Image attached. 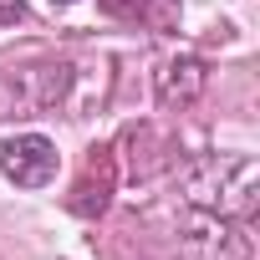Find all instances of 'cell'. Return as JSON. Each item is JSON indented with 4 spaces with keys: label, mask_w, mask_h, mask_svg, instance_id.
Instances as JSON below:
<instances>
[{
    "label": "cell",
    "mask_w": 260,
    "mask_h": 260,
    "mask_svg": "<svg viewBox=\"0 0 260 260\" xmlns=\"http://www.w3.org/2000/svg\"><path fill=\"white\" fill-rule=\"evenodd\" d=\"M184 199H189V209H209V214L255 224L260 169L250 153H204L184 169Z\"/></svg>",
    "instance_id": "obj_1"
},
{
    "label": "cell",
    "mask_w": 260,
    "mask_h": 260,
    "mask_svg": "<svg viewBox=\"0 0 260 260\" xmlns=\"http://www.w3.org/2000/svg\"><path fill=\"white\" fill-rule=\"evenodd\" d=\"M153 6L158 0H102V11H112V16H127V21H153Z\"/></svg>",
    "instance_id": "obj_6"
},
{
    "label": "cell",
    "mask_w": 260,
    "mask_h": 260,
    "mask_svg": "<svg viewBox=\"0 0 260 260\" xmlns=\"http://www.w3.org/2000/svg\"><path fill=\"white\" fill-rule=\"evenodd\" d=\"M204 82H209V72H204L199 56H174V61L158 72V102H164V107H189V102L204 92Z\"/></svg>",
    "instance_id": "obj_5"
},
{
    "label": "cell",
    "mask_w": 260,
    "mask_h": 260,
    "mask_svg": "<svg viewBox=\"0 0 260 260\" xmlns=\"http://www.w3.org/2000/svg\"><path fill=\"white\" fill-rule=\"evenodd\" d=\"M21 16H26V0H0V26H11Z\"/></svg>",
    "instance_id": "obj_7"
},
{
    "label": "cell",
    "mask_w": 260,
    "mask_h": 260,
    "mask_svg": "<svg viewBox=\"0 0 260 260\" xmlns=\"http://www.w3.org/2000/svg\"><path fill=\"white\" fill-rule=\"evenodd\" d=\"M179 260H250V224L209 209H189L174 230Z\"/></svg>",
    "instance_id": "obj_2"
},
{
    "label": "cell",
    "mask_w": 260,
    "mask_h": 260,
    "mask_svg": "<svg viewBox=\"0 0 260 260\" xmlns=\"http://www.w3.org/2000/svg\"><path fill=\"white\" fill-rule=\"evenodd\" d=\"M72 87V67L67 61H46V67H11L0 72V117H26V112H46L67 97Z\"/></svg>",
    "instance_id": "obj_3"
},
{
    "label": "cell",
    "mask_w": 260,
    "mask_h": 260,
    "mask_svg": "<svg viewBox=\"0 0 260 260\" xmlns=\"http://www.w3.org/2000/svg\"><path fill=\"white\" fill-rule=\"evenodd\" d=\"M51 6H77V0H51Z\"/></svg>",
    "instance_id": "obj_8"
},
{
    "label": "cell",
    "mask_w": 260,
    "mask_h": 260,
    "mask_svg": "<svg viewBox=\"0 0 260 260\" xmlns=\"http://www.w3.org/2000/svg\"><path fill=\"white\" fill-rule=\"evenodd\" d=\"M61 169V153L46 133H16L0 143V174H6L16 189H46Z\"/></svg>",
    "instance_id": "obj_4"
}]
</instances>
